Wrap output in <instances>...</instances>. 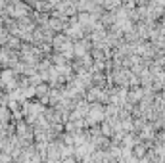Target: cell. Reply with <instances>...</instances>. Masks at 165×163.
<instances>
[{
  "mask_svg": "<svg viewBox=\"0 0 165 163\" xmlns=\"http://www.w3.org/2000/svg\"><path fill=\"white\" fill-rule=\"evenodd\" d=\"M27 6L25 4H19V2H16L12 8H10V16H14V17H19V16H25L27 14Z\"/></svg>",
  "mask_w": 165,
  "mask_h": 163,
  "instance_id": "obj_1",
  "label": "cell"
}]
</instances>
